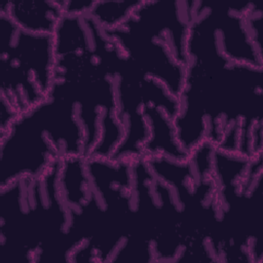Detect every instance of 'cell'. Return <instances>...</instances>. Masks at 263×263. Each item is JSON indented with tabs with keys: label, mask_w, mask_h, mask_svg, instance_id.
Wrapping results in <instances>:
<instances>
[{
	"label": "cell",
	"mask_w": 263,
	"mask_h": 263,
	"mask_svg": "<svg viewBox=\"0 0 263 263\" xmlns=\"http://www.w3.org/2000/svg\"><path fill=\"white\" fill-rule=\"evenodd\" d=\"M0 13L7 15L22 30L41 35H53L65 15L63 1H7Z\"/></svg>",
	"instance_id": "cell-2"
},
{
	"label": "cell",
	"mask_w": 263,
	"mask_h": 263,
	"mask_svg": "<svg viewBox=\"0 0 263 263\" xmlns=\"http://www.w3.org/2000/svg\"><path fill=\"white\" fill-rule=\"evenodd\" d=\"M141 1H95L88 14L104 29L121 26Z\"/></svg>",
	"instance_id": "cell-3"
},
{
	"label": "cell",
	"mask_w": 263,
	"mask_h": 263,
	"mask_svg": "<svg viewBox=\"0 0 263 263\" xmlns=\"http://www.w3.org/2000/svg\"><path fill=\"white\" fill-rule=\"evenodd\" d=\"M1 133L45 101L54 81L53 35L29 33L0 13Z\"/></svg>",
	"instance_id": "cell-1"
}]
</instances>
